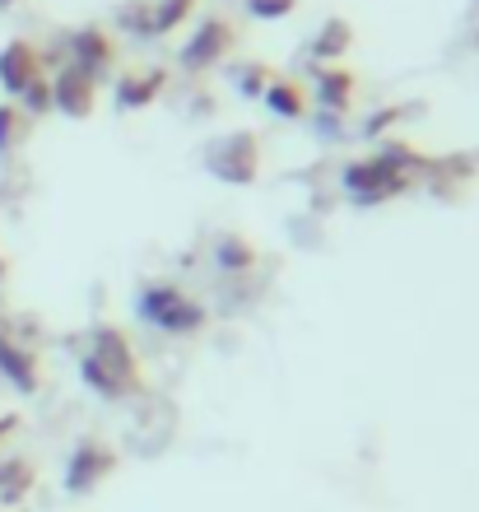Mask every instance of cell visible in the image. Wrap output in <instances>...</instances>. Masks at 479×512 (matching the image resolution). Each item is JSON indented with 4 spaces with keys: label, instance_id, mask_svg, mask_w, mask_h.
Instances as JSON below:
<instances>
[{
    "label": "cell",
    "instance_id": "obj_24",
    "mask_svg": "<svg viewBox=\"0 0 479 512\" xmlns=\"http://www.w3.org/2000/svg\"><path fill=\"white\" fill-rule=\"evenodd\" d=\"M5 433H14V415H5V419H0V438H5Z\"/></svg>",
    "mask_w": 479,
    "mask_h": 512
},
{
    "label": "cell",
    "instance_id": "obj_2",
    "mask_svg": "<svg viewBox=\"0 0 479 512\" xmlns=\"http://www.w3.org/2000/svg\"><path fill=\"white\" fill-rule=\"evenodd\" d=\"M210 173L219 182H233V187H247L261 177V145H256L252 131H233L224 135L219 145L210 149Z\"/></svg>",
    "mask_w": 479,
    "mask_h": 512
},
{
    "label": "cell",
    "instance_id": "obj_4",
    "mask_svg": "<svg viewBox=\"0 0 479 512\" xmlns=\"http://www.w3.org/2000/svg\"><path fill=\"white\" fill-rule=\"evenodd\" d=\"M414 177L405 173H391L386 163L377 159H359L345 168V191L354 196L359 205H377V201H391V196H400V191H410Z\"/></svg>",
    "mask_w": 479,
    "mask_h": 512
},
{
    "label": "cell",
    "instance_id": "obj_11",
    "mask_svg": "<svg viewBox=\"0 0 479 512\" xmlns=\"http://www.w3.org/2000/svg\"><path fill=\"white\" fill-rule=\"evenodd\" d=\"M163 80H168L163 70H145V75H121V80H117V98H112V103H117V112L126 117V112H135V108H149V103L163 94Z\"/></svg>",
    "mask_w": 479,
    "mask_h": 512
},
{
    "label": "cell",
    "instance_id": "obj_9",
    "mask_svg": "<svg viewBox=\"0 0 479 512\" xmlns=\"http://www.w3.org/2000/svg\"><path fill=\"white\" fill-rule=\"evenodd\" d=\"M33 80H42V56L33 42L14 38L5 52H0V84H5V94H24Z\"/></svg>",
    "mask_w": 479,
    "mask_h": 512
},
{
    "label": "cell",
    "instance_id": "obj_7",
    "mask_svg": "<svg viewBox=\"0 0 479 512\" xmlns=\"http://www.w3.org/2000/svg\"><path fill=\"white\" fill-rule=\"evenodd\" d=\"M94 359L107 368V373H117V378L126 382L131 391L145 387V378H140V364H135L131 340L121 336L117 326H98V331H94Z\"/></svg>",
    "mask_w": 479,
    "mask_h": 512
},
{
    "label": "cell",
    "instance_id": "obj_17",
    "mask_svg": "<svg viewBox=\"0 0 479 512\" xmlns=\"http://www.w3.org/2000/svg\"><path fill=\"white\" fill-rule=\"evenodd\" d=\"M214 256H219V266H224V270H252L256 247L242 243V238H224V243L214 247Z\"/></svg>",
    "mask_w": 479,
    "mask_h": 512
},
{
    "label": "cell",
    "instance_id": "obj_5",
    "mask_svg": "<svg viewBox=\"0 0 479 512\" xmlns=\"http://www.w3.org/2000/svg\"><path fill=\"white\" fill-rule=\"evenodd\" d=\"M117 471V452L98 438H84L75 443V452L66 457V494H89Z\"/></svg>",
    "mask_w": 479,
    "mask_h": 512
},
{
    "label": "cell",
    "instance_id": "obj_23",
    "mask_svg": "<svg viewBox=\"0 0 479 512\" xmlns=\"http://www.w3.org/2000/svg\"><path fill=\"white\" fill-rule=\"evenodd\" d=\"M396 117H400V112H396V108H386V112H377L373 122H363V135H382V131H386V126L396 122Z\"/></svg>",
    "mask_w": 479,
    "mask_h": 512
},
{
    "label": "cell",
    "instance_id": "obj_22",
    "mask_svg": "<svg viewBox=\"0 0 479 512\" xmlns=\"http://www.w3.org/2000/svg\"><path fill=\"white\" fill-rule=\"evenodd\" d=\"M121 24L131 28V33H149V0H140V5H126V10H121Z\"/></svg>",
    "mask_w": 479,
    "mask_h": 512
},
{
    "label": "cell",
    "instance_id": "obj_18",
    "mask_svg": "<svg viewBox=\"0 0 479 512\" xmlns=\"http://www.w3.org/2000/svg\"><path fill=\"white\" fill-rule=\"evenodd\" d=\"M270 80H275V70H270V66H242L238 70V94L242 98H261Z\"/></svg>",
    "mask_w": 479,
    "mask_h": 512
},
{
    "label": "cell",
    "instance_id": "obj_16",
    "mask_svg": "<svg viewBox=\"0 0 479 512\" xmlns=\"http://www.w3.org/2000/svg\"><path fill=\"white\" fill-rule=\"evenodd\" d=\"M349 42H354V28L345 24V19H331V24L317 33V42H312V56H340V52H349Z\"/></svg>",
    "mask_w": 479,
    "mask_h": 512
},
{
    "label": "cell",
    "instance_id": "obj_19",
    "mask_svg": "<svg viewBox=\"0 0 479 512\" xmlns=\"http://www.w3.org/2000/svg\"><path fill=\"white\" fill-rule=\"evenodd\" d=\"M24 108L33 112V117L52 108V80H47V75H42V80H33V84L24 89Z\"/></svg>",
    "mask_w": 479,
    "mask_h": 512
},
{
    "label": "cell",
    "instance_id": "obj_14",
    "mask_svg": "<svg viewBox=\"0 0 479 512\" xmlns=\"http://www.w3.org/2000/svg\"><path fill=\"white\" fill-rule=\"evenodd\" d=\"M354 75L349 70H321V80H317V98H321V108H331V112H345L349 103H354Z\"/></svg>",
    "mask_w": 479,
    "mask_h": 512
},
{
    "label": "cell",
    "instance_id": "obj_12",
    "mask_svg": "<svg viewBox=\"0 0 479 512\" xmlns=\"http://www.w3.org/2000/svg\"><path fill=\"white\" fill-rule=\"evenodd\" d=\"M0 373L14 382L19 391H38V364L24 345H14L10 336H0Z\"/></svg>",
    "mask_w": 479,
    "mask_h": 512
},
{
    "label": "cell",
    "instance_id": "obj_6",
    "mask_svg": "<svg viewBox=\"0 0 479 512\" xmlns=\"http://www.w3.org/2000/svg\"><path fill=\"white\" fill-rule=\"evenodd\" d=\"M66 47H70V66L84 70L89 80H103V70L117 66V42L107 38L98 24L80 28V33H70Z\"/></svg>",
    "mask_w": 479,
    "mask_h": 512
},
{
    "label": "cell",
    "instance_id": "obj_8",
    "mask_svg": "<svg viewBox=\"0 0 479 512\" xmlns=\"http://www.w3.org/2000/svg\"><path fill=\"white\" fill-rule=\"evenodd\" d=\"M52 103L66 112V117L84 122V117H94V108H98V80H89V75L75 66H66L52 80Z\"/></svg>",
    "mask_w": 479,
    "mask_h": 512
},
{
    "label": "cell",
    "instance_id": "obj_3",
    "mask_svg": "<svg viewBox=\"0 0 479 512\" xmlns=\"http://www.w3.org/2000/svg\"><path fill=\"white\" fill-rule=\"evenodd\" d=\"M233 47H238V28L228 24V19H205V24L196 28V38L177 52V66L187 70V75H205V70H210L214 61H224Z\"/></svg>",
    "mask_w": 479,
    "mask_h": 512
},
{
    "label": "cell",
    "instance_id": "obj_15",
    "mask_svg": "<svg viewBox=\"0 0 479 512\" xmlns=\"http://www.w3.org/2000/svg\"><path fill=\"white\" fill-rule=\"evenodd\" d=\"M191 10H196V0H159V5H149V38H163L177 24H187Z\"/></svg>",
    "mask_w": 479,
    "mask_h": 512
},
{
    "label": "cell",
    "instance_id": "obj_10",
    "mask_svg": "<svg viewBox=\"0 0 479 512\" xmlns=\"http://www.w3.org/2000/svg\"><path fill=\"white\" fill-rule=\"evenodd\" d=\"M261 103H266L270 117H284V122H303V117H307V84L275 75V80L266 84Z\"/></svg>",
    "mask_w": 479,
    "mask_h": 512
},
{
    "label": "cell",
    "instance_id": "obj_21",
    "mask_svg": "<svg viewBox=\"0 0 479 512\" xmlns=\"http://www.w3.org/2000/svg\"><path fill=\"white\" fill-rule=\"evenodd\" d=\"M293 5H298V0H247V10H252L256 19H284V14H293Z\"/></svg>",
    "mask_w": 479,
    "mask_h": 512
},
{
    "label": "cell",
    "instance_id": "obj_25",
    "mask_svg": "<svg viewBox=\"0 0 479 512\" xmlns=\"http://www.w3.org/2000/svg\"><path fill=\"white\" fill-rule=\"evenodd\" d=\"M0 5H14V0H0Z\"/></svg>",
    "mask_w": 479,
    "mask_h": 512
},
{
    "label": "cell",
    "instance_id": "obj_20",
    "mask_svg": "<svg viewBox=\"0 0 479 512\" xmlns=\"http://www.w3.org/2000/svg\"><path fill=\"white\" fill-rule=\"evenodd\" d=\"M14 131H24V112L5 103V108H0V149L14 145Z\"/></svg>",
    "mask_w": 479,
    "mask_h": 512
},
{
    "label": "cell",
    "instance_id": "obj_13",
    "mask_svg": "<svg viewBox=\"0 0 479 512\" xmlns=\"http://www.w3.org/2000/svg\"><path fill=\"white\" fill-rule=\"evenodd\" d=\"M80 378H84V387L94 391V396H103V401H126V396H135V391L117 378V373H107V368L98 364L94 354H84V359H80Z\"/></svg>",
    "mask_w": 479,
    "mask_h": 512
},
{
    "label": "cell",
    "instance_id": "obj_1",
    "mask_svg": "<svg viewBox=\"0 0 479 512\" xmlns=\"http://www.w3.org/2000/svg\"><path fill=\"white\" fill-rule=\"evenodd\" d=\"M135 312H140V322H149L163 336H196L210 326V308H200L187 289H177L168 280L145 284L135 294Z\"/></svg>",
    "mask_w": 479,
    "mask_h": 512
}]
</instances>
